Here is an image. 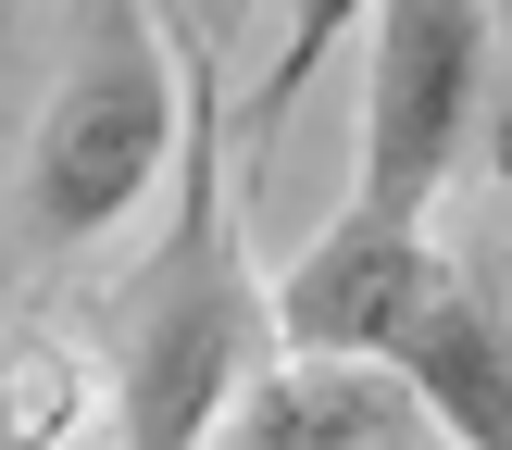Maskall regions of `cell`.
<instances>
[{
    "label": "cell",
    "mask_w": 512,
    "mask_h": 450,
    "mask_svg": "<svg viewBox=\"0 0 512 450\" xmlns=\"http://www.w3.org/2000/svg\"><path fill=\"white\" fill-rule=\"evenodd\" d=\"M175 138H188V13L175 0H75L63 75H50L13 175L25 250H100L150 188H175Z\"/></svg>",
    "instance_id": "cell-2"
},
{
    "label": "cell",
    "mask_w": 512,
    "mask_h": 450,
    "mask_svg": "<svg viewBox=\"0 0 512 450\" xmlns=\"http://www.w3.org/2000/svg\"><path fill=\"white\" fill-rule=\"evenodd\" d=\"M363 13H375V0H288V38H275L263 88H250L238 113H225V125H238V163H263V150L288 138L300 88H313V75H325V50H338V38H350V25H363Z\"/></svg>",
    "instance_id": "cell-6"
},
{
    "label": "cell",
    "mask_w": 512,
    "mask_h": 450,
    "mask_svg": "<svg viewBox=\"0 0 512 450\" xmlns=\"http://www.w3.org/2000/svg\"><path fill=\"white\" fill-rule=\"evenodd\" d=\"M450 250L425 225H375V213H338L288 275H275V350L288 363H388L400 325L425 313Z\"/></svg>",
    "instance_id": "cell-4"
},
{
    "label": "cell",
    "mask_w": 512,
    "mask_h": 450,
    "mask_svg": "<svg viewBox=\"0 0 512 450\" xmlns=\"http://www.w3.org/2000/svg\"><path fill=\"white\" fill-rule=\"evenodd\" d=\"M375 375H400V400L450 450H512V288L488 263H438L425 313L400 325V350Z\"/></svg>",
    "instance_id": "cell-5"
},
{
    "label": "cell",
    "mask_w": 512,
    "mask_h": 450,
    "mask_svg": "<svg viewBox=\"0 0 512 450\" xmlns=\"http://www.w3.org/2000/svg\"><path fill=\"white\" fill-rule=\"evenodd\" d=\"M175 13H188V25H200V38H213V50H225V38H238V25H250V0H175Z\"/></svg>",
    "instance_id": "cell-7"
},
{
    "label": "cell",
    "mask_w": 512,
    "mask_h": 450,
    "mask_svg": "<svg viewBox=\"0 0 512 450\" xmlns=\"http://www.w3.org/2000/svg\"><path fill=\"white\" fill-rule=\"evenodd\" d=\"M500 113V13L488 0H375L363 13V138H350V213L438 225L475 138Z\"/></svg>",
    "instance_id": "cell-3"
},
{
    "label": "cell",
    "mask_w": 512,
    "mask_h": 450,
    "mask_svg": "<svg viewBox=\"0 0 512 450\" xmlns=\"http://www.w3.org/2000/svg\"><path fill=\"white\" fill-rule=\"evenodd\" d=\"M238 100L225 50L188 25V138L163 250L113 300V450H213V425L275 375V288L238 250Z\"/></svg>",
    "instance_id": "cell-1"
}]
</instances>
